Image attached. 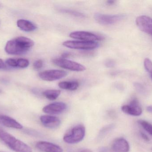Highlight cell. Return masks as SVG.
Masks as SVG:
<instances>
[{"instance_id":"17","label":"cell","mask_w":152,"mask_h":152,"mask_svg":"<svg viewBox=\"0 0 152 152\" xmlns=\"http://www.w3.org/2000/svg\"><path fill=\"white\" fill-rule=\"evenodd\" d=\"M58 86L64 90L75 91L79 86V84L77 81H62L58 84Z\"/></svg>"},{"instance_id":"9","label":"cell","mask_w":152,"mask_h":152,"mask_svg":"<svg viewBox=\"0 0 152 152\" xmlns=\"http://www.w3.org/2000/svg\"><path fill=\"white\" fill-rule=\"evenodd\" d=\"M136 24L141 31L152 37V18L145 15L139 16L136 19Z\"/></svg>"},{"instance_id":"7","label":"cell","mask_w":152,"mask_h":152,"mask_svg":"<svg viewBox=\"0 0 152 152\" xmlns=\"http://www.w3.org/2000/svg\"><path fill=\"white\" fill-rule=\"evenodd\" d=\"M123 15H108L97 13L95 14L94 18L99 24L103 25H110L115 24L124 18Z\"/></svg>"},{"instance_id":"18","label":"cell","mask_w":152,"mask_h":152,"mask_svg":"<svg viewBox=\"0 0 152 152\" xmlns=\"http://www.w3.org/2000/svg\"><path fill=\"white\" fill-rule=\"evenodd\" d=\"M61 93L60 90H47L43 92L42 95L50 101H54L59 96Z\"/></svg>"},{"instance_id":"1","label":"cell","mask_w":152,"mask_h":152,"mask_svg":"<svg viewBox=\"0 0 152 152\" xmlns=\"http://www.w3.org/2000/svg\"><path fill=\"white\" fill-rule=\"evenodd\" d=\"M34 44V41L28 37H18L7 42L5 51L9 54L20 55L27 52Z\"/></svg>"},{"instance_id":"10","label":"cell","mask_w":152,"mask_h":152,"mask_svg":"<svg viewBox=\"0 0 152 152\" xmlns=\"http://www.w3.org/2000/svg\"><path fill=\"white\" fill-rule=\"evenodd\" d=\"M69 37L74 39H79L82 41H99L103 39V37L95 35L91 32L86 31H77L72 32L69 34Z\"/></svg>"},{"instance_id":"33","label":"cell","mask_w":152,"mask_h":152,"mask_svg":"<svg viewBox=\"0 0 152 152\" xmlns=\"http://www.w3.org/2000/svg\"><path fill=\"white\" fill-rule=\"evenodd\" d=\"M1 93V90L0 89V93Z\"/></svg>"},{"instance_id":"21","label":"cell","mask_w":152,"mask_h":152,"mask_svg":"<svg viewBox=\"0 0 152 152\" xmlns=\"http://www.w3.org/2000/svg\"><path fill=\"white\" fill-rule=\"evenodd\" d=\"M17 68H27L29 65V62L28 60L24 59H16Z\"/></svg>"},{"instance_id":"23","label":"cell","mask_w":152,"mask_h":152,"mask_svg":"<svg viewBox=\"0 0 152 152\" xmlns=\"http://www.w3.org/2000/svg\"><path fill=\"white\" fill-rule=\"evenodd\" d=\"M43 65V62L42 60H37L34 62L33 64L34 68L36 70L40 69L42 67Z\"/></svg>"},{"instance_id":"20","label":"cell","mask_w":152,"mask_h":152,"mask_svg":"<svg viewBox=\"0 0 152 152\" xmlns=\"http://www.w3.org/2000/svg\"><path fill=\"white\" fill-rule=\"evenodd\" d=\"M60 11H61V12L68 13V14H70V15H73L75 17H79V18H84V17H85V15L83 13L79 12L76 11L63 9H60Z\"/></svg>"},{"instance_id":"27","label":"cell","mask_w":152,"mask_h":152,"mask_svg":"<svg viewBox=\"0 0 152 152\" xmlns=\"http://www.w3.org/2000/svg\"><path fill=\"white\" fill-rule=\"evenodd\" d=\"M140 135H141V137H142L145 141H146V142H149V141H150V138H149L148 136L145 134V133H143V132H141V133H140Z\"/></svg>"},{"instance_id":"15","label":"cell","mask_w":152,"mask_h":152,"mask_svg":"<svg viewBox=\"0 0 152 152\" xmlns=\"http://www.w3.org/2000/svg\"><path fill=\"white\" fill-rule=\"evenodd\" d=\"M0 124L7 127L16 129H20L23 128V126L14 119L1 114H0Z\"/></svg>"},{"instance_id":"12","label":"cell","mask_w":152,"mask_h":152,"mask_svg":"<svg viewBox=\"0 0 152 152\" xmlns=\"http://www.w3.org/2000/svg\"><path fill=\"white\" fill-rule=\"evenodd\" d=\"M36 147L40 151L45 152H63V150L60 146L49 142H38L36 145Z\"/></svg>"},{"instance_id":"29","label":"cell","mask_w":152,"mask_h":152,"mask_svg":"<svg viewBox=\"0 0 152 152\" xmlns=\"http://www.w3.org/2000/svg\"><path fill=\"white\" fill-rule=\"evenodd\" d=\"M69 55V53H63L62 54V55H61V58L62 59H65V58H66V57H68Z\"/></svg>"},{"instance_id":"3","label":"cell","mask_w":152,"mask_h":152,"mask_svg":"<svg viewBox=\"0 0 152 152\" xmlns=\"http://www.w3.org/2000/svg\"><path fill=\"white\" fill-rule=\"evenodd\" d=\"M85 134V126L82 125H77L64 136L63 140L69 144H75L81 142L84 139Z\"/></svg>"},{"instance_id":"2","label":"cell","mask_w":152,"mask_h":152,"mask_svg":"<svg viewBox=\"0 0 152 152\" xmlns=\"http://www.w3.org/2000/svg\"><path fill=\"white\" fill-rule=\"evenodd\" d=\"M0 139L12 151L17 152H32V148L13 136L0 130Z\"/></svg>"},{"instance_id":"5","label":"cell","mask_w":152,"mask_h":152,"mask_svg":"<svg viewBox=\"0 0 152 152\" xmlns=\"http://www.w3.org/2000/svg\"><path fill=\"white\" fill-rule=\"evenodd\" d=\"M53 62L58 67L72 71H84L86 69L84 65H81L80 63L66 59L57 58L54 59Z\"/></svg>"},{"instance_id":"4","label":"cell","mask_w":152,"mask_h":152,"mask_svg":"<svg viewBox=\"0 0 152 152\" xmlns=\"http://www.w3.org/2000/svg\"><path fill=\"white\" fill-rule=\"evenodd\" d=\"M63 45L70 49L91 50L98 47L99 44L93 41L69 40L63 42Z\"/></svg>"},{"instance_id":"28","label":"cell","mask_w":152,"mask_h":152,"mask_svg":"<svg viewBox=\"0 0 152 152\" xmlns=\"http://www.w3.org/2000/svg\"><path fill=\"white\" fill-rule=\"evenodd\" d=\"M5 67H6V66H5V63L1 59H0V69L4 68Z\"/></svg>"},{"instance_id":"6","label":"cell","mask_w":152,"mask_h":152,"mask_svg":"<svg viewBox=\"0 0 152 152\" xmlns=\"http://www.w3.org/2000/svg\"><path fill=\"white\" fill-rule=\"evenodd\" d=\"M68 73L61 70H50L40 72L39 76L41 79L46 81L58 80L67 76Z\"/></svg>"},{"instance_id":"32","label":"cell","mask_w":152,"mask_h":152,"mask_svg":"<svg viewBox=\"0 0 152 152\" xmlns=\"http://www.w3.org/2000/svg\"><path fill=\"white\" fill-rule=\"evenodd\" d=\"M80 152H93L91 150L89 149H84V150H81Z\"/></svg>"},{"instance_id":"24","label":"cell","mask_w":152,"mask_h":152,"mask_svg":"<svg viewBox=\"0 0 152 152\" xmlns=\"http://www.w3.org/2000/svg\"><path fill=\"white\" fill-rule=\"evenodd\" d=\"M5 63L11 67L17 68V63L16 59H9L6 60Z\"/></svg>"},{"instance_id":"14","label":"cell","mask_w":152,"mask_h":152,"mask_svg":"<svg viewBox=\"0 0 152 152\" xmlns=\"http://www.w3.org/2000/svg\"><path fill=\"white\" fill-rule=\"evenodd\" d=\"M130 149L128 142L123 138H117L112 145L113 152H129Z\"/></svg>"},{"instance_id":"26","label":"cell","mask_w":152,"mask_h":152,"mask_svg":"<svg viewBox=\"0 0 152 152\" xmlns=\"http://www.w3.org/2000/svg\"><path fill=\"white\" fill-rule=\"evenodd\" d=\"M105 64L107 68H112L114 67L115 65V62L114 61L110 59L106 61Z\"/></svg>"},{"instance_id":"34","label":"cell","mask_w":152,"mask_h":152,"mask_svg":"<svg viewBox=\"0 0 152 152\" xmlns=\"http://www.w3.org/2000/svg\"></svg>"},{"instance_id":"31","label":"cell","mask_w":152,"mask_h":152,"mask_svg":"<svg viewBox=\"0 0 152 152\" xmlns=\"http://www.w3.org/2000/svg\"><path fill=\"white\" fill-rule=\"evenodd\" d=\"M115 1H107V4L109 5H113L115 3Z\"/></svg>"},{"instance_id":"19","label":"cell","mask_w":152,"mask_h":152,"mask_svg":"<svg viewBox=\"0 0 152 152\" xmlns=\"http://www.w3.org/2000/svg\"><path fill=\"white\" fill-rule=\"evenodd\" d=\"M138 123L149 134L152 136V125L151 123L144 120H139Z\"/></svg>"},{"instance_id":"11","label":"cell","mask_w":152,"mask_h":152,"mask_svg":"<svg viewBox=\"0 0 152 152\" xmlns=\"http://www.w3.org/2000/svg\"><path fill=\"white\" fill-rule=\"evenodd\" d=\"M66 105L63 102H55L46 105L43 108V111L50 114H59L66 110Z\"/></svg>"},{"instance_id":"8","label":"cell","mask_w":152,"mask_h":152,"mask_svg":"<svg viewBox=\"0 0 152 152\" xmlns=\"http://www.w3.org/2000/svg\"><path fill=\"white\" fill-rule=\"evenodd\" d=\"M121 110L126 114L136 117L140 116L142 112L140 103L137 99L132 100L129 104L122 106Z\"/></svg>"},{"instance_id":"30","label":"cell","mask_w":152,"mask_h":152,"mask_svg":"<svg viewBox=\"0 0 152 152\" xmlns=\"http://www.w3.org/2000/svg\"><path fill=\"white\" fill-rule=\"evenodd\" d=\"M147 110L148 112L152 113V105L148 106L147 108Z\"/></svg>"},{"instance_id":"35","label":"cell","mask_w":152,"mask_h":152,"mask_svg":"<svg viewBox=\"0 0 152 152\" xmlns=\"http://www.w3.org/2000/svg\"><path fill=\"white\" fill-rule=\"evenodd\" d=\"M0 6H1V4H0Z\"/></svg>"},{"instance_id":"22","label":"cell","mask_w":152,"mask_h":152,"mask_svg":"<svg viewBox=\"0 0 152 152\" xmlns=\"http://www.w3.org/2000/svg\"><path fill=\"white\" fill-rule=\"evenodd\" d=\"M144 65L145 70L150 74L152 80V62L149 58H146L144 62Z\"/></svg>"},{"instance_id":"16","label":"cell","mask_w":152,"mask_h":152,"mask_svg":"<svg viewBox=\"0 0 152 152\" xmlns=\"http://www.w3.org/2000/svg\"><path fill=\"white\" fill-rule=\"evenodd\" d=\"M17 24L20 29L26 32H32L37 29V27L34 23L26 20H18L17 21Z\"/></svg>"},{"instance_id":"25","label":"cell","mask_w":152,"mask_h":152,"mask_svg":"<svg viewBox=\"0 0 152 152\" xmlns=\"http://www.w3.org/2000/svg\"><path fill=\"white\" fill-rule=\"evenodd\" d=\"M134 86L135 87L136 89L138 91V92H140L142 93H143L145 92V89L144 87L140 83H134Z\"/></svg>"},{"instance_id":"13","label":"cell","mask_w":152,"mask_h":152,"mask_svg":"<svg viewBox=\"0 0 152 152\" xmlns=\"http://www.w3.org/2000/svg\"><path fill=\"white\" fill-rule=\"evenodd\" d=\"M40 120L44 126L49 129H55L58 127L61 122L59 118L49 115L41 116Z\"/></svg>"}]
</instances>
